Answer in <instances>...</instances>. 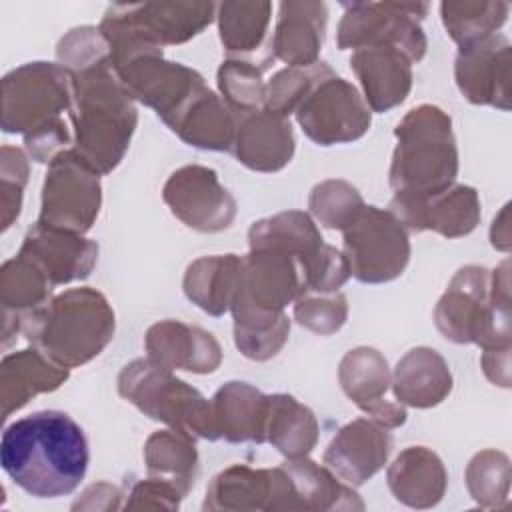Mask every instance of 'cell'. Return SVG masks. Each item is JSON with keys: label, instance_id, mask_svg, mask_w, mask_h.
<instances>
[{"label": "cell", "instance_id": "obj_21", "mask_svg": "<svg viewBox=\"0 0 512 512\" xmlns=\"http://www.w3.org/2000/svg\"><path fill=\"white\" fill-rule=\"evenodd\" d=\"M286 480V510L328 512V510H364V502L354 486L340 480L326 464L308 456L286 458L280 464Z\"/></svg>", "mask_w": 512, "mask_h": 512}, {"label": "cell", "instance_id": "obj_32", "mask_svg": "<svg viewBox=\"0 0 512 512\" xmlns=\"http://www.w3.org/2000/svg\"><path fill=\"white\" fill-rule=\"evenodd\" d=\"M270 2H224L218 4V30L220 42L230 54V58L254 60V54H264V58L274 62L270 52ZM260 64V62H258ZM266 68V66H264Z\"/></svg>", "mask_w": 512, "mask_h": 512}, {"label": "cell", "instance_id": "obj_40", "mask_svg": "<svg viewBox=\"0 0 512 512\" xmlns=\"http://www.w3.org/2000/svg\"><path fill=\"white\" fill-rule=\"evenodd\" d=\"M364 206L366 204L356 186L340 178L318 182L308 196L312 218L322 226L340 232L352 224Z\"/></svg>", "mask_w": 512, "mask_h": 512}, {"label": "cell", "instance_id": "obj_18", "mask_svg": "<svg viewBox=\"0 0 512 512\" xmlns=\"http://www.w3.org/2000/svg\"><path fill=\"white\" fill-rule=\"evenodd\" d=\"M146 358L168 370L212 374L222 364V348L212 332L180 320H160L146 330Z\"/></svg>", "mask_w": 512, "mask_h": 512}, {"label": "cell", "instance_id": "obj_28", "mask_svg": "<svg viewBox=\"0 0 512 512\" xmlns=\"http://www.w3.org/2000/svg\"><path fill=\"white\" fill-rule=\"evenodd\" d=\"M68 376V368L58 366L34 346L6 354L0 364L2 418H10L12 412L26 406L34 396L58 390Z\"/></svg>", "mask_w": 512, "mask_h": 512}, {"label": "cell", "instance_id": "obj_4", "mask_svg": "<svg viewBox=\"0 0 512 512\" xmlns=\"http://www.w3.org/2000/svg\"><path fill=\"white\" fill-rule=\"evenodd\" d=\"M510 262L494 272L484 266H462L434 308L438 332L454 344H476L482 350L510 348Z\"/></svg>", "mask_w": 512, "mask_h": 512}, {"label": "cell", "instance_id": "obj_22", "mask_svg": "<svg viewBox=\"0 0 512 512\" xmlns=\"http://www.w3.org/2000/svg\"><path fill=\"white\" fill-rule=\"evenodd\" d=\"M412 60L390 46L360 48L350 56L362 98L372 112H388L400 106L412 88Z\"/></svg>", "mask_w": 512, "mask_h": 512}, {"label": "cell", "instance_id": "obj_20", "mask_svg": "<svg viewBox=\"0 0 512 512\" xmlns=\"http://www.w3.org/2000/svg\"><path fill=\"white\" fill-rule=\"evenodd\" d=\"M18 252L36 262L54 288L88 278L98 262V244L94 240L40 224L26 232Z\"/></svg>", "mask_w": 512, "mask_h": 512}, {"label": "cell", "instance_id": "obj_15", "mask_svg": "<svg viewBox=\"0 0 512 512\" xmlns=\"http://www.w3.org/2000/svg\"><path fill=\"white\" fill-rule=\"evenodd\" d=\"M338 382L344 394L386 430H394L406 422V406L386 398L392 374L388 360L376 348L356 346L348 350L338 366Z\"/></svg>", "mask_w": 512, "mask_h": 512}, {"label": "cell", "instance_id": "obj_42", "mask_svg": "<svg viewBox=\"0 0 512 512\" xmlns=\"http://www.w3.org/2000/svg\"><path fill=\"white\" fill-rule=\"evenodd\" d=\"M58 64L70 74H80L110 62V46L96 26L72 28L56 46Z\"/></svg>", "mask_w": 512, "mask_h": 512}, {"label": "cell", "instance_id": "obj_33", "mask_svg": "<svg viewBox=\"0 0 512 512\" xmlns=\"http://www.w3.org/2000/svg\"><path fill=\"white\" fill-rule=\"evenodd\" d=\"M314 218L302 210H284L254 222L248 230L250 248H274L294 256L304 270L324 246Z\"/></svg>", "mask_w": 512, "mask_h": 512}, {"label": "cell", "instance_id": "obj_9", "mask_svg": "<svg viewBox=\"0 0 512 512\" xmlns=\"http://www.w3.org/2000/svg\"><path fill=\"white\" fill-rule=\"evenodd\" d=\"M342 238L350 276L364 284L392 282L410 262L408 230L388 208L364 206Z\"/></svg>", "mask_w": 512, "mask_h": 512}, {"label": "cell", "instance_id": "obj_29", "mask_svg": "<svg viewBox=\"0 0 512 512\" xmlns=\"http://www.w3.org/2000/svg\"><path fill=\"white\" fill-rule=\"evenodd\" d=\"M54 284L40 270L36 262L18 252L6 260L0 268V304H2V338L8 346V338L22 332V316L42 306L52 296Z\"/></svg>", "mask_w": 512, "mask_h": 512}, {"label": "cell", "instance_id": "obj_19", "mask_svg": "<svg viewBox=\"0 0 512 512\" xmlns=\"http://www.w3.org/2000/svg\"><path fill=\"white\" fill-rule=\"evenodd\" d=\"M240 164L254 172H278L290 164L296 138L288 118L264 108L236 114V130L230 148Z\"/></svg>", "mask_w": 512, "mask_h": 512}, {"label": "cell", "instance_id": "obj_5", "mask_svg": "<svg viewBox=\"0 0 512 512\" xmlns=\"http://www.w3.org/2000/svg\"><path fill=\"white\" fill-rule=\"evenodd\" d=\"M388 180L394 192L432 196L454 184L458 148L452 118L436 104H420L394 128Z\"/></svg>", "mask_w": 512, "mask_h": 512}, {"label": "cell", "instance_id": "obj_26", "mask_svg": "<svg viewBox=\"0 0 512 512\" xmlns=\"http://www.w3.org/2000/svg\"><path fill=\"white\" fill-rule=\"evenodd\" d=\"M396 402L412 408H434L452 392V372L440 352L428 346L408 350L392 372Z\"/></svg>", "mask_w": 512, "mask_h": 512}, {"label": "cell", "instance_id": "obj_27", "mask_svg": "<svg viewBox=\"0 0 512 512\" xmlns=\"http://www.w3.org/2000/svg\"><path fill=\"white\" fill-rule=\"evenodd\" d=\"M128 18L158 46L184 44L216 18L212 2H140L122 4Z\"/></svg>", "mask_w": 512, "mask_h": 512}, {"label": "cell", "instance_id": "obj_1", "mask_svg": "<svg viewBox=\"0 0 512 512\" xmlns=\"http://www.w3.org/2000/svg\"><path fill=\"white\" fill-rule=\"evenodd\" d=\"M88 440L76 420L42 410L8 424L0 438V464L8 478L34 498L72 494L86 476Z\"/></svg>", "mask_w": 512, "mask_h": 512}, {"label": "cell", "instance_id": "obj_31", "mask_svg": "<svg viewBox=\"0 0 512 512\" xmlns=\"http://www.w3.org/2000/svg\"><path fill=\"white\" fill-rule=\"evenodd\" d=\"M242 270V256L212 254L188 264L182 280L186 298L210 316L230 312Z\"/></svg>", "mask_w": 512, "mask_h": 512}, {"label": "cell", "instance_id": "obj_10", "mask_svg": "<svg viewBox=\"0 0 512 512\" xmlns=\"http://www.w3.org/2000/svg\"><path fill=\"white\" fill-rule=\"evenodd\" d=\"M100 206V174L74 148L58 154L48 164L36 224L84 236L94 226Z\"/></svg>", "mask_w": 512, "mask_h": 512}, {"label": "cell", "instance_id": "obj_23", "mask_svg": "<svg viewBox=\"0 0 512 512\" xmlns=\"http://www.w3.org/2000/svg\"><path fill=\"white\" fill-rule=\"evenodd\" d=\"M328 10L324 2H282L270 36V52L274 60H282L290 68H306L318 62Z\"/></svg>", "mask_w": 512, "mask_h": 512}, {"label": "cell", "instance_id": "obj_45", "mask_svg": "<svg viewBox=\"0 0 512 512\" xmlns=\"http://www.w3.org/2000/svg\"><path fill=\"white\" fill-rule=\"evenodd\" d=\"M182 498L184 494L172 482L148 474L132 486L124 510H178Z\"/></svg>", "mask_w": 512, "mask_h": 512}, {"label": "cell", "instance_id": "obj_12", "mask_svg": "<svg viewBox=\"0 0 512 512\" xmlns=\"http://www.w3.org/2000/svg\"><path fill=\"white\" fill-rule=\"evenodd\" d=\"M294 114L304 134L320 146L360 140L372 124V110L358 88L334 70L312 86Z\"/></svg>", "mask_w": 512, "mask_h": 512}, {"label": "cell", "instance_id": "obj_2", "mask_svg": "<svg viewBox=\"0 0 512 512\" xmlns=\"http://www.w3.org/2000/svg\"><path fill=\"white\" fill-rule=\"evenodd\" d=\"M114 328L108 298L90 286L68 288L22 316L26 340L68 370L94 360L114 338Z\"/></svg>", "mask_w": 512, "mask_h": 512}, {"label": "cell", "instance_id": "obj_43", "mask_svg": "<svg viewBox=\"0 0 512 512\" xmlns=\"http://www.w3.org/2000/svg\"><path fill=\"white\" fill-rule=\"evenodd\" d=\"M348 318V300L342 292H302L294 300V320L306 330L330 336L338 332Z\"/></svg>", "mask_w": 512, "mask_h": 512}, {"label": "cell", "instance_id": "obj_30", "mask_svg": "<svg viewBox=\"0 0 512 512\" xmlns=\"http://www.w3.org/2000/svg\"><path fill=\"white\" fill-rule=\"evenodd\" d=\"M272 496V468H250L246 464H232L220 470L210 480L202 508L210 512H270Z\"/></svg>", "mask_w": 512, "mask_h": 512}, {"label": "cell", "instance_id": "obj_3", "mask_svg": "<svg viewBox=\"0 0 512 512\" xmlns=\"http://www.w3.org/2000/svg\"><path fill=\"white\" fill-rule=\"evenodd\" d=\"M72 80V148L100 176L110 174L122 162L138 124L134 98L112 64L72 74Z\"/></svg>", "mask_w": 512, "mask_h": 512}, {"label": "cell", "instance_id": "obj_17", "mask_svg": "<svg viewBox=\"0 0 512 512\" xmlns=\"http://www.w3.org/2000/svg\"><path fill=\"white\" fill-rule=\"evenodd\" d=\"M392 452L390 432L372 418L344 424L324 450L322 462L346 484L362 486L376 476Z\"/></svg>", "mask_w": 512, "mask_h": 512}, {"label": "cell", "instance_id": "obj_38", "mask_svg": "<svg viewBox=\"0 0 512 512\" xmlns=\"http://www.w3.org/2000/svg\"><path fill=\"white\" fill-rule=\"evenodd\" d=\"M466 488L472 500L484 510H500L510 502V458L486 448L476 452L464 472Z\"/></svg>", "mask_w": 512, "mask_h": 512}, {"label": "cell", "instance_id": "obj_14", "mask_svg": "<svg viewBox=\"0 0 512 512\" xmlns=\"http://www.w3.org/2000/svg\"><path fill=\"white\" fill-rule=\"evenodd\" d=\"M388 210L406 230H432L444 238L468 236L482 216L480 196L466 184H452L432 196L394 192Z\"/></svg>", "mask_w": 512, "mask_h": 512}, {"label": "cell", "instance_id": "obj_44", "mask_svg": "<svg viewBox=\"0 0 512 512\" xmlns=\"http://www.w3.org/2000/svg\"><path fill=\"white\" fill-rule=\"evenodd\" d=\"M28 156L16 146H2L0 150V212L2 230H8L18 220L22 210L24 186L28 182Z\"/></svg>", "mask_w": 512, "mask_h": 512}, {"label": "cell", "instance_id": "obj_39", "mask_svg": "<svg viewBox=\"0 0 512 512\" xmlns=\"http://www.w3.org/2000/svg\"><path fill=\"white\" fill-rule=\"evenodd\" d=\"M266 68L244 58H226L218 68V90L222 100L236 112H254L264 108L266 82L262 72Z\"/></svg>", "mask_w": 512, "mask_h": 512}, {"label": "cell", "instance_id": "obj_24", "mask_svg": "<svg viewBox=\"0 0 512 512\" xmlns=\"http://www.w3.org/2000/svg\"><path fill=\"white\" fill-rule=\"evenodd\" d=\"M216 440L232 444L266 442L268 396L248 382H226L210 400Z\"/></svg>", "mask_w": 512, "mask_h": 512}, {"label": "cell", "instance_id": "obj_46", "mask_svg": "<svg viewBox=\"0 0 512 512\" xmlns=\"http://www.w3.org/2000/svg\"><path fill=\"white\" fill-rule=\"evenodd\" d=\"M120 498L122 492L118 486L110 482H96L82 492V498L72 504V510H118Z\"/></svg>", "mask_w": 512, "mask_h": 512}, {"label": "cell", "instance_id": "obj_25", "mask_svg": "<svg viewBox=\"0 0 512 512\" xmlns=\"http://www.w3.org/2000/svg\"><path fill=\"white\" fill-rule=\"evenodd\" d=\"M388 488L408 508L436 506L448 486V472L442 458L426 446L404 448L386 472Z\"/></svg>", "mask_w": 512, "mask_h": 512}, {"label": "cell", "instance_id": "obj_8", "mask_svg": "<svg viewBox=\"0 0 512 512\" xmlns=\"http://www.w3.org/2000/svg\"><path fill=\"white\" fill-rule=\"evenodd\" d=\"M428 12L424 2H352L344 4L336 44L340 50L390 46L420 62L428 42L420 26Z\"/></svg>", "mask_w": 512, "mask_h": 512}, {"label": "cell", "instance_id": "obj_41", "mask_svg": "<svg viewBox=\"0 0 512 512\" xmlns=\"http://www.w3.org/2000/svg\"><path fill=\"white\" fill-rule=\"evenodd\" d=\"M332 68L324 62H316L306 68H282L278 70L270 82H266V98L264 110L288 118L296 112L300 102L312 90V86L330 74Z\"/></svg>", "mask_w": 512, "mask_h": 512}, {"label": "cell", "instance_id": "obj_11", "mask_svg": "<svg viewBox=\"0 0 512 512\" xmlns=\"http://www.w3.org/2000/svg\"><path fill=\"white\" fill-rule=\"evenodd\" d=\"M112 70L130 96L152 108L168 128L208 88L200 72L166 60L162 50L140 52L112 66Z\"/></svg>", "mask_w": 512, "mask_h": 512}, {"label": "cell", "instance_id": "obj_48", "mask_svg": "<svg viewBox=\"0 0 512 512\" xmlns=\"http://www.w3.org/2000/svg\"><path fill=\"white\" fill-rule=\"evenodd\" d=\"M508 208L510 204H504L500 214L494 218L490 228V242L496 250L508 252L510 250V226H508Z\"/></svg>", "mask_w": 512, "mask_h": 512}, {"label": "cell", "instance_id": "obj_35", "mask_svg": "<svg viewBox=\"0 0 512 512\" xmlns=\"http://www.w3.org/2000/svg\"><path fill=\"white\" fill-rule=\"evenodd\" d=\"M318 420L314 412L290 394L268 396L266 442L286 458L308 456L318 442Z\"/></svg>", "mask_w": 512, "mask_h": 512}, {"label": "cell", "instance_id": "obj_16", "mask_svg": "<svg viewBox=\"0 0 512 512\" xmlns=\"http://www.w3.org/2000/svg\"><path fill=\"white\" fill-rule=\"evenodd\" d=\"M512 46L504 34H494L470 48L458 50L454 78L460 94L478 106L510 110Z\"/></svg>", "mask_w": 512, "mask_h": 512}, {"label": "cell", "instance_id": "obj_7", "mask_svg": "<svg viewBox=\"0 0 512 512\" xmlns=\"http://www.w3.org/2000/svg\"><path fill=\"white\" fill-rule=\"evenodd\" d=\"M72 74L52 62H28L2 78V130L32 136L70 120Z\"/></svg>", "mask_w": 512, "mask_h": 512}, {"label": "cell", "instance_id": "obj_37", "mask_svg": "<svg viewBox=\"0 0 512 512\" xmlns=\"http://www.w3.org/2000/svg\"><path fill=\"white\" fill-rule=\"evenodd\" d=\"M508 2L488 0H464V2H442L440 16L446 32L458 44V50L470 48L500 30L508 18Z\"/></svg>", "mask_w": 512, "mask_h": 512}, {"label": "cell", "instance_id": "obj_36", "mask_svg": "<svg viewBox=\"0 0 512 512\" xmlns=\"http://www.w3.org/2000/svg\"><path fill=\"white\" fill-rule=\"evenodd\" d=\"M196 438L174 430H158L144 444V464L150 476L172 482L184 496L190 492L198 472Z\"/></svg>", "mask_w": 512, "mask_h": 512}, {"label": "cell", "instance_id": "obj_13", "mask_svg": "<svg viewBox=\"0 0 512 512\" xmlns=\"http://www.w3.org/2000/svg\"><path fill=\"white\" fill-rule=\"evenodd\" d=\"M162 200L188 228L198 232H222L232 226L238 204L220 184L216 170L188 164L174 170L162 188Z\"/></svg>", "mask_w": 512, "mask_h": 512}, {"label": "cell", "instance_id": "obj_47", "mask_svg": "<svg viewBox=\"0 0 512 512\" xmlns=\"http://www.w3.org/2000/svg\"><path fill=\"white\" fill-rule=\"evenodd\" d=\"M486 378L502 388H510V348L484 350L480 358Z\"/></svg>", "mask_w": 512, "mask_h": 512}, {"label": "cell", "instance_id": "obj_6", "mask_svg": "<svg viewBox=\"0 0 512 512\" xmlns=\"http://www.w3.org/2000/svg\"><path fill=\"white\" fill-rule=\"evenodd\" d=\"M116 386L118 394L144 416L194 438L216 440L210 400L188 382L176 378L172 370L148 358H136L120 370Z\"/></svg>", "mask_w": 512, "mask_h": 512}, {"label": "cell", "instance_id": "obj_34", "mask_svg": "<svg viewBox=\"0 0 512 512\" xmlns=\"http://www.w3.org/2000/svg\"><path fill=\"white\" fill-rule=\"evenodd\" d=\"M188 146L224 152L232 148L236 112L210 88L202 90L184 114L170 126Z\"/></svg>", "mask_w": 512, "mask_h": 512}]
</instances>
